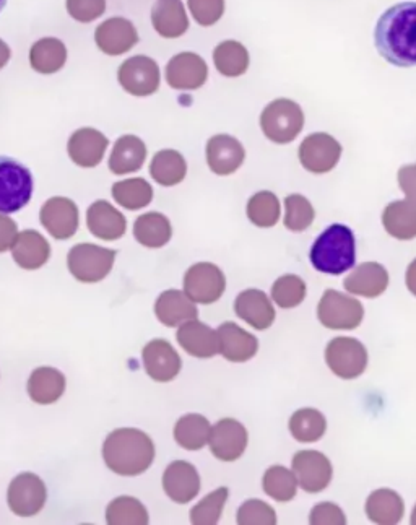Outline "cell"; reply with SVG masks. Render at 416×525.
<instances>
[{
  "label": "cell",
  "instance_id": "15",
  "mask_svg": "<svg viewBox=\"0 0 416 525\" xmlns=\"http://www.w3.org/2000/svg\"><path fill=\"white\" fill-rule=\"evenodd\" d=\"M166 82L173 90L194 92L208 80V66L204 57L195 53H179L169 59L165 70Z\"/></svg>",
  "mask_w": 416,
  "mask_h": 525
},
{
  "label": "cell",
  "instance_id": "5",
  "mask_svg": "<svg viewBox=\"0 0 416 525\" xmlns=\"http://www.w3.org/2000/svg\"><path fill=\"white\" fill-rule=\"evenodd\" d=\"M35 191L33 174L20 161L0 157V213L20 212Z\"/></svg>",
  "mask_w": 416,
  "mask_h": 525
},
{
  "label": "cell",
  "instance_id": "55",
  "mask_svg": "<svg viewBox=\"0 0 416 525\" xmlns=\"http://www.w3.org/2000/svg\"><path fill=\"white\" fill-rule=\"evenodd\" d=\"M410 522H412L413 525H416V504L415 508H413L412 517H410Z\"/></svg>",
  "mask_w": 416,
  "mask_h": 525
},
{
  "label": "cell",
  "instance_id": "44",
  "mask_svg": "<svg viewBox=\"0 0 416 525\" xmlns=\"http://www.w3.org/2000/svg\"><path fill=\"white\" fill-rule=\"evenodd\" d=\"M306 293H308V288L303 278L286 274L277 278V282L273 283L272 300L282 309H293L306 300Z\"/></svg>",
  "mask_w": 416,
  "mask_h": 525
},
{
  "label": "cell",
  "instance_id": "51",
  "mask_svg": "<svg viewBox=\"0 0 416 525\" xmlns=\"http://www.w3.org/2000/svg\"><path fill=\"white\" fill-rule=\"evenodd\" d=\"M18 236L17 223L5 213H0V254L12 249L13 243Z\"/></svg>",
  "mask_w": 416,
  "mask_h": 525
},
{
  "label": "cell",
  "instance_id": "31",
  "mask_svg": "<svg viewBox=\"0 0 416 525\" xmlns=\"http://www.w3.org/2000/svg\"><path fill=\"white\" fill-rule=\"evenodd\" d=\"M65 384V376L59 369L41 366L31 373L26 389L35 404L51 405L64 395Z\"/></svg>",
  "mask_w": 416,
  "mask_h": 525
},
{
  "label": "cell",
  "instance_id": "8",
  "mask_svg": "<svg viewBox=\"0 0 416 525\" xmlns=\"http://www.w3.org/2000/svg\"><path fill=\"white\" fill-rule=\"evenodd\" d=\"M317 317L322 326L332 330H353L361 326L364 308L353 296L337 290H327L317 306Z\"/></svg>",
  "mask_w": 416,
  "mask_h": 525
},
{
  "label": "cell",
  "instance_id": "32",
  "mask_svg": "<svg viewBox=\"0 0 416 525\" xmlns=\"http://www.w3.org/2000/svg\"><path fill=\"white\" fill-rule=\"evenodd\" d=\"M366 516L373 524H399L405 514V503L397 491L381 488L369 495L364 506Z\"/></svg>",
  "mask_w": 416,
  "mask_h": 525
},
{
  "label": "cell",
  "instance_id": "54",
  "mask_svg": "<svg viewBox=\"0 0 416 525\" xmlns=\"http://www.w3.org/2000/svg\"><path fill=\"white\" fill-rule=\"evenodd\" d=\"M10 57H12V51H10L9 44L0 38V70L9 64Z\"/></svg>",
  "mask_w": 416,
  "mask_h": 525
},
{
  "label": "cell",
  "instance_id": "10",
  "mask_svg": "<svg viewBox=\"0 0 416 525\" xmlns=\"http://www.w3.org/2000/svg\"><path fill=\"white\" fill-rule=\"evenodd\" d=\"M225 290V274L218 265L212 262L194 264L184 274V291L194 303H217Z\"/></svg>",
  "mask_w": 416,
  "mask_h": 525
},
{
  "label": "cell",
  "instance_id": "22",
  "mask_svg": "<svg viewBox=\"0 0 416 525\" xmlns=\"http://www.w3.org/2000/svg\"><path fill=\"white\" fill-rule=\"evenodd\" d=\"M87 226L95 238L117 241L126 235L127 220L108 200H96L88 207Z\"/></svg>",
  "mask_w": 416,
  "mask_h": 525
},
{
  "label": "cell",
  "instance_id": "9",
  "mask_svg": "<svg viewBox=\"0 0 416 525\" xmlns=\"http://www.w3.org/2000/svg\"><path fill=\"white\" fill-rule=\"evenodd\" d=\"M325 361L340 379H356L368 368V350L360 340L351 337L332 339L325 348Z\"/></svg>",
  "mask_w": 416,
  "mask_h": 525
},
{
  "label": "cell",
  "instance_id": "7",
  "mask_svg": "<svg viewBox=\"0 0 416 525\" xmlns=\"http://www.w3.org/2000/svg\"><path fill=\"white\" fill-rule=\"evenodd\" d=\"M117 82L124 92L135 98H147L160 90L161 70L152 57L132 56L117 70Z\"/></svg>",
  "mask_w": 416,
  "mask_h": 525
},
{
  "label": "cell",
  "instance_id": "47",
  "mask_svg": "<svg viewBox=\"0 0 416 525\" xmlns=\"http://www.w3.org/2000/svg\"><path fill=\"white\" fill-rule=\"evenodd\" d=\"M236 522L239 525H275L277 514L270 504L260 499H247L246 503L241 504V508L238 509Z\"/></svg>",
  "mask_w": 416,
  "mask_h": 525
},
{
  "label": "cell",
  "instance_id": "16",
  "mask_svg": "<svg viewBox=\"0 0 416 525\" xmlns=\"http://www.w3.org/2000/svg\"><path fill=\"white\" fill-rule=\"evenodd\" d=\"M139 31L134 23L124 17L104 20L95 30V43L106 56H122L139 43Z\"/></svg>",
  "mask_w": 416,
  "mask_h": 525
},
{
  "label": "cell",
  "instance_id": "14",
  "mask_svg": "<svg viewBox=\"0 0 416 525\" xmlns=\"http://www.w3.org/2000/svg\"><path fill=\"white\" fill-rule=\"evenodd\" d=\"M39 222L52 238L59 241L70 239L80 225L77 204L69 197H51L39 210Z\"/></svg>",
  "mask_w": 416,
  "mask_h": 525
},
{
  "label": "cell",
  "instance_id": "12",
  "mask_svg": "<svg viewBox=\"0 0 416 525\" xmlns=\"http://www.w3.org/2000/svg\"><path fill=\"white\" fill-rule=\"evenodd\" d=\"M48 490L36 473H20L10 482L7 503L10 511L20 517H33L43 511Z\"/></svg>",
  "mask_w": 416,
  "mask_h": 525
},
{
  "label": "cell",
  "instance_id": "34",
  "mask_svg": "<svg viewBox=\"0 0 416 525\" xmlns=\"http://www.w3.org/2000/svg\"><path fill=\"white\" fill-rule=\"evenodd\" d=\"M134 238L143 248L160 249L173 238V226L163 213H143L135 220Z\"/></svg>",
  "mask_w": 416,
  "mask_h": 525
},
{
  "label": "cell",
  "instance_id": "39",
  "mask_svg": "<svg viewBox=\"0 0 416 525\" xmlns=\"http://www.w3.org/2000/svg\"><path fill=\"white\" fill-rule=\"evenodd\" d=\"M113 199L124 209L135 212L152 204L153 187L147 179L129 178L113 184Z\"/></svg>",
  "mask_w": 416,
  "mask_h": 525
},
{
  "label": "cell",
  "instance_id": "42",
  "mask_svg": "<svg viewBox=\"0 0 416 525\" xmlns=\"http://www.w3.org/2000/svg\"><path fill=\"white\" fill-rule=\"evenodd\" d=\"M247 218L259 228H272L277 225L282 215L280 200L270 191L256 192L249 199L246 207Z\"/></svg>",
  "mask_w": 416,
  "mask_h": 525
},
{
  "label": "cell",
  "instance_id": "1",
  "mask_svg": "<svg viewBox=\"0 0 416 525\" xmlns=\"http://www.w3.org/2000/svg\"><path fill=\"white\" fill-rule=\"evenodd\" d=\"M374 44L395 67L416 66V2H400L377 20Z\"/></svg>",
  "mask_w": 416,
  "mask_h": 525
},
{
  "label": "cell",
  "instance_id": "50",
  "mask_svg": "<svg viewBox=\"0 0 416 525\" xmlns=\"http://www.w3.org/2000/svg\"><path fill=\"white\" fill-rule=\"evenodd\" d=\"M309 524L311 525H345L347 516L334 503H319L312 508L309 514Z\"/></svg>",
  "mask_w": 416,
  "mask_h": 525
},
{
  "label": "cell",
  "instance_id": "35",
  "mask_svg": "<svg viewBox=\"0 0 416 525\" xmlns=\"http://www.w3.org/2000/svg\"><path fill=\"white\" fill-rule=\"evenodd\" d=\"M150 176L155 183L163 187H173L181 184L187 176V161L182 153L173 148L160 150L150 161Z\"/></svg>",
  "mask_w": 416,
  "mask_h": 525
},
{
  "label": "cell",
  "instance_id": "28",
  "mask_svg": "<svg viewBox=\"0 0 416 525\" xmlns=\"http://www.w3.org/2000/svg\"><path fill=\"white\" fill-rule=\"evenodd\" d=\"M152 25L165 40L181 38L191 27L182 0H156L152 7Z\"/></svg>",
  "mask_w": 416,
  "mask_h": 525
},
{
  "label": "cell",
  "instance_id": "27",
  "mask_svg": "<svg viewBox=\"0 0 416 525\" xmlns=\"http://www.w3.org/2000/svg\"><path fill=\"white\" fill-rule=\"evenodd\" d=\"M176 340L184 352L195 356V358L207 360V358H213L220 353L217 332L204 322L197 321V319L184 322L182 326H179Z\"/></svg>",
  "mask_w": 416,
  "mask_h": 525
},
{
  "label": "cell",
  "instance_id": "45",
  "mask_svg": "<svg viewBox=\"0 0 416 525\" xmlns=\"http://www.w3.org/2000/svg\"><path fill=\"white\" fill-rule=\"evenodd\" d=\"M316 218V210L312 207L306 197L301 194H291L285 199V223L286 230L293 233H301L308 230Z\"/></svg>",
  "mask_w": 416,
  "mask_h": 525
},
{
  "label": "cell",
  "instance_id": "49",
  "mask_svg": "<svg viewBox=\"0 0 416 525\" xmlns=\"http://www.w3.org/2000/svg\"><path fill=\"white\" fill-rule=\"evenodd\" d=\"M65 9L77 22L91 23L103 17L106 0H65Z\"/></svg>",
  "mask_w": 416,
  "mask_h": 525
},
{
  "label": "cell",
  "instance_id": "37",
  "mask_svg": "<svg viewBox=\"0 0 416 525\" xmlns=\"http://www.w3.org/2000/svg\"><path fill=\"white\" fill-rule=\"evenodd\" d=\"M213 64L218 74L228 79H238L249 69L251 56L243 43L234 40L221 41L213 51Z\"/></svg>",
  "mask_w": 416,
  "mask_h": 525
},
{
  "label": "cell",
  "instance_id": "11",
  "mask_svg": "<svg viewBox=\"0 0 416 525\" xmlns=\"http://www.w3.org/2000/svg\"><path fill=\"white\" fill-rule=\"evenodd\" d=\"M298 158L304 170L309 173H330L342 158V145L332 135L316 132L301 142Z\"/></svg>",
  "mask_w": 416,
  "mask_h": 525
},
{
  "label": "cell",
  "instance_id": "30",
  "mask_svg": "<svg viewBox=\"0 0 416 525\" xmlns=\"http://www.w3.org/2000/svg\"><path fill=\"white\" fill-rule=\"evenodd\" d=\"M155 314L163 326L176 327L197 319L199 309L186 291L166 290L156 300Z\"/></svg>",
  "mask_w": 416,
  "mask_h": 525
},
{
  "label": "cell",
  "instance_id": "46",
  "mask_svg": "<svg viewBox=\"0 0 416 525\" xmlns=\"http://www.w3.org/2000/svg\"><path fill=\"white\" fill-rule=\"evenodd\" d=\"M230 491L225 486L212 491L199 504H195L191 511V522L195 525H215L220 521L221 512L228 501Z\"/></svg>",
  "mask_w": 416,
  "mask_h": 525
},
{
  "label": "cell",
  "instance_id": "36",
  "mask_svg": "<svg viewBox=\"0 0 416 525\" xmlns=\"http://www.w3.org/2000/svg\"><path fill=\"white\" fill-rule=\"evenodd\" d=\"M67 48L59 38H41L30 49L31 69L41 75L57 74L67 62Z\"/></svg>",
  "mask_w": 416,
  "mask_h": 525
},
{
  "label": "cell",
  "instance_id": "56",
  "mask_svg": "<svg viewBox=\"0 0 416 525\" xmlns=\"http://www.w3.org/2000/svg\"><path fill=\"white\" fill-rule=\"evenodd\" d=\"M5 5H7V0H0V14H2V10L5 9Z\"/></svg>",
  "mask_w": 416,
  "mask_h": 525
},
{
  "label": "cell",
  "instance_id": "18",
  "mask_svg": "<svg viewBox=\"0 0 416 525\" xmlns=\"http://www.w3.org/2000/svg\"><path fill=\"white\" fill-rule=\"evenodd\" d=\"M205 158L212 173L217 176H230L243 166L246 150L233 135L217 134L208 139Z\"/></svg>",
  "mask_w": 416,
  "mask_h": 525
},
{
  "label": "cell",
  "instance_id": "25",
  "mask_svg": "<svg viewBox=\"0 0 416 525\" xmlns=\"http://www.w3.org/2000/svg\"><path fill=\"white\" fill-rule=\"evenodd\" d=\"M389 282V272L384 265L377 264V262H364L345 278L343 287L350 295L373 300L387 290Z\"/></svg>",
  "mask_w": 416,
  "mask_h": 525
},
{
  "label": "cell",
  "instance_id": "13",
  "mask_svg": "<svg viewBox=\"0 0 416 525\" xmlns=\"http://www.w3.org/2000/svg\"><path fill=\"white\" fill-rule=\"evenodd\" d=\"M291 470L295 473L299 488L311 495L324 491L334 477V467L329 457L319 451L296 452Z\"/></svg>",
  "mask_w": 416,
  "mask_h": 525
},
{
  "label": "cell",
  "instance_id": "53",
  "mask_svg": "<svg viewBox=\"0 0 416 525\" xmlns=\"http://www.w3.org/2000/svg\"><path fill=\"white\" fill-rule=\"evenodd\" d=\"M405 282H407V288L410 290V293L416 296V259L412 261V264L408 265Z\"/></svg>",
  "mask_w": 416,
  "mask_h": 525
},
{
  "label": "cell",
  "instance_id": "33",
  "mask_svg": "<svg viewBox=\"0 0 416 525\" xmlns=\"http://www.w3.org/2000/svg\"><path fill=\"white\" fill-rule=\"evenodd\" d=\"M387 235L399 241L416 238V204L412 200H395L382 213Z\"/></svg>",
  "mask_w": 416,
  "mask_h": 525
},
{
  "label": "cell",
  "instance_id": "48",
  "mask_svg": "<svg viewBox=\"0 0 416 525\" xmlns=\"http://www.w3.org/2000/svg\"><path fill=\"white\" fill-rule=\"evenodd\" d=\"M187 5L200 27H213L225 15V0H187Z\"/></svg>",
  "mask_w": 416,
  "mask_h": 525
},
{
  "label": "cell",
  "instance_id": "2",
  "mask_svg": "<svg viewBox=\"0 0 416 525\" xmlns=\"http://www.w3.org/2000/svg\"><path fill=\"white\" fill-rule=\"evenodd\" d=\"M103 459L109 470L122 477H137L147 472L155 460V444L137 428H119L108 434L103 444Z\"/></svg>",
  "mask_w": 416,
  "mask_h": 525
},
{
  "label": "cell",
  "instance_id": "29",
  "mask_svg": "<svg viewBox=\"0 0 416 525\" xmlns=\"http://www.w3.org/2000/svg\"><path fill=\"white\" fill-rule=\"evenodd\" d=\"M147 160V145L137 135H121L114 142L111 157H109L108 168L116 176L135 173L142 170Z\"/></svg>",
  "mask_w": 416,
  "mask_h": 525
},
{
  "label": "cell",
  "instance_id": "26",
  "mask_svg": "<svg viewBox=\"0 0 416 525\" xmlns=\"http://www.w3.org/2000/svg\"><path fill=\"white\" fill-rule=\"evenodd\" d=\"M10 251L13 261L20 269L38 270L48 264L51 244L39 231L23 230L18 233Z\"/></svg>",
  "mask_w": 416,
  "mask_h": 525
},
{
  "label": "cell",
  "instance_id": "17",
  "mask_svg": "<svg viewBox=\"0 0 416 525\" xmlns=\"http://www.w3.org/2000/svg\"><path fill=\"white\" fill-rule=\"evenodd\" d=\"M249 434L243 423L234 418H223L212 426L208 446L213 456L223 462H234L246 452Z\"/></svg>",
  "mask_w": 416,
  "mask_h": 525
},
{
  "label": "cell",
  "instance_id": "20",
  "mask_svg": "<svg viewBox=\"0 0 416 525\" xmlns=\"http://www.w3.org/2000/svg\"><path fill=\"white\" fill-rule=\"evenodd\" d=\"M142 360L145 371L153 381H173L181 373V356L168 340L155 339L148 342L143 348Z\"/></svg>",
  "mask_w": 416,
  "mask_h": 525
},
{
  "label": "cell",
  "instance_id": "38",
  "mask_svg": "<svg viewBox=\"0 0 416 525\" xmlns=\"http://www.w3.org/2000/svg\"><path fill=\"white\" fill-rule=\"evenodd\" d=\"M210 433V421L199 413H189L179 418L173 431L176 443L187 451H200L202 447L207 446Z\"/></svg>",
  "mask_w": 416,
  "mask_h": 525
},
{
  "label": "cell",
  "instance_id": "43",
  "mask_svg": "<svg viewBox=\"0 0 416 525\" xmlns=\"http://www.w3.org/2000/svg\"><path fill=\"white\" fill-rule=\"evenodd\" d=\"M262 488L265 495H269L278 503H288L298 493V480L293 470H288L283 465H272L264 473Z\"/></svg>",
  "mask_w": 416,
  "mask_h": 525
},
{
  "label": "cell",
  "instance_id": "40",
  "mask_svg": "<svg viewBox=\"0 0 416 525\" xmlns=\"http://www.w3.org/2000/svg\"><path fill=\"white\" fill-rule=\"evenodd\" d=\"M327 420L316 408H301L290 418V433L298 443H317L324 438Z\"/></svg>",
  "mask_w": 416,
  "mask_h": 525
},
{
  "label": "cell",
  "instance_id": "21",
  "mask_svg": "<svg viewBox=\"0 0 416 525\" xmlns=\"http://www.w3.org/2000/svg\"><path fill=\"white\" fill-rule=\"evenodd\" d=\"M200 475L186 460H174L163 473V490L174 503L187 504L200 493Z\"/></svg>",
  "mask_w": 416,
  "mask_h": 525
},
{
  "label": "cell",
  "instance_id": "24",
  "mask_svg": "<svg viewBox=\"0 0 416 525\" xmlns=\"http://www.w3.org/2000/svg\"><path fill=\"white\" fill-rule=\"evenodd\" d=\"M234 313L257 330L269 329L275 322V308L264 291L249 288L239 293L234 301Z\"/></svg>",
  "mask_w": 416,
  "mask_h": 525
},
{
  "label": "cell",
  "instance_id": "4",
  "mask_svg": "<svg viewBox=\"0 0 416 525\" xmlns=\"http://www.w3.org/2000/svg\"><path fill=\"white\" fill-rule=\"evenodd\" d=\"M303 127V108L290 98L270 101L260 114V129L273 144H291Z\"/></svg>",
  "mask_w": 416,
  "mask_h": 525
},
{
  "label": "cell",
  "instance_id": "3",
  "mask_svg": "<svg viewBox=\"0 0 416 525\" xmlns=\"http://www.w3.org/2000/svg\"><path fill=\"white\" fill-rule=\"evenodd\" d=\"M309 261L317 272L334 277L353 269L356 262L353 231L342 223L330 225L312 244Z\"/></svg>",
  "mask_w": 416,
  "mask_h": 525
},
{
  "label": "cell",
  "instance_id": "41",
  "mask_svg": "<svg viewBox=\"0 0 416 525\" xmlns=\"http://www.w3.org/2000/svg\"><path fill=\"white\" fill-rule=\"evenodd\" d=\"M106 522L109 525H147L148 511L134 496H119L108 504Z\"/></svg>",
  "mask_w": 416,
  "mask_h": 525
},
{
  "label": "cell",
  "instance_id": "52",
  "mask_svg": "<svg viewBox=\"0 0 416 525\" xmlns=\"http://www.w3.org/2000/svg\"><path fill=\"white\" fill-rule=\"evenodd\" d=\"M399 186L408 200L416 204V165L402 166L399 170Z\"/></svg>",
  "mask_w": 416,
  "mask_h": 525
},
{
  "label": "cell",
  "instance_id": "6",
  "mask_svg": "<svg viewBox=\"0 0 416 525\" xmlns=\"http://www.w3.org/2000/svg\"><path fill=\"white\" fill-rule=\"evenodd\" d=\"M114 249L103 248L98 244H75L67 254V267L72 277L82 283L103 282L111 274L116 261Z\"/></svg>",
  "mask_w": 416,
  "mask_h": 525
},
{
  "label": "cell",
  "instance_id": "19",
  "mask_svg": "<svg viewBox=\"0 0 416 525\" xmlns=\"http://www.w3.org/2000/svg\"><path fill=\"white\" fill-rule=\"evenodd\" d=\"M109 140L103 132L95 127H80L74 134L70 135L67 142V153L72 163L90 170L96 168L103 161Z\"/></svg>",
  "mask_w": 416,
  "mask_h": 525
},
{
  "label": "cell",
  "instance_id": "23",
  "mask_svg": "<svg viewBox=\"0 0 416 525\" xmlns=\"http://www.w3.org/2000/svg\"><path fill=\"white\" fill-rule=\"evenodd\" d=\"M220 355L231 363H246L257 355L259 342L234 322H223L217 330Z\"/></svg>",
  "mask_w": 416,
  "mask_h": 525
}]
</instances>
